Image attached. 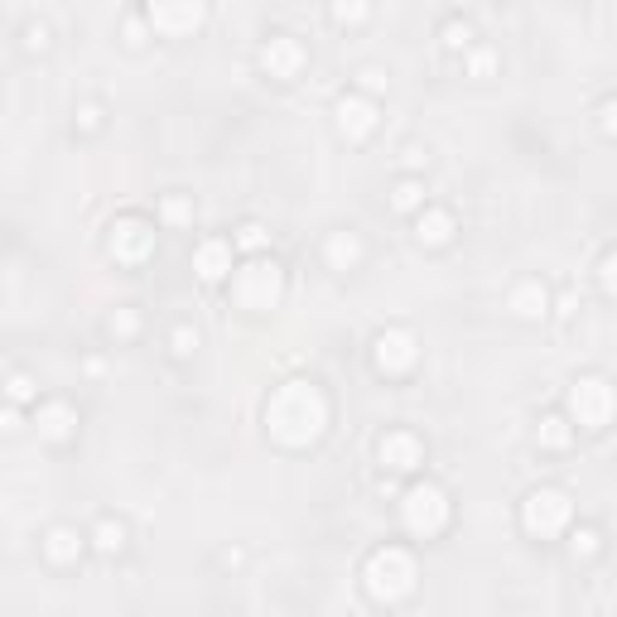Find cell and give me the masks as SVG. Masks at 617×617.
<instances>
[{"mask_svg": "<svg viewBox=\"0 0 617 617\" xmlns=\"http://www.w3.org/2000/svg\"><path fill=\"white\" fill-rule=\"evenodd\" d=\"M266 242H270V232L261 222H242V227H237V246H242V251H256V256H261Z\"/></svg>", "mask_w": 617, "mask_h": 617, "instance_id": "603a6c76", "label": "cell"}, {"mask_svg": "<svg viewBox=\"0 0 617 617\" xmlns=\"http://www.w3.org/2000/svg\"><path fill=\"white\" fill-rule=\"evenodd\" d=\"M78 121H82V131H97V126H102V107H92V102L78 107Z\"/></svg>", "mask_w": 617, "mask_h": 617, "instance_id": "836d02e7", "label": "cell"}, {"mask_svg": "<svg viewBox=\"0 0 617 617\" xmlns=\"http://www.w3.org/2000/svg\"><path fill=\"white\" fill-rule=\"evenodd\" d=\"M92 545H97L102 555H121V550H126V526L107 516V521H102V526L92 531Z\"/></svg>", "mask_w": 617, "mask_h": 617, "instance_id": "44dd1931", "label": "cell"}, {"mask_svg": "<svg viewBox=\"0 0 617 617\" xmlns=\"http://www.w3.org/2000/svg\"><path fill=\"white\" fill-rule=\"evenodd\" d=\"M492 68H497V54H492V49H473V54H468V73H478V78H487Z\"/></svg>", "mask_w": 617, "mask_h": 617, "instance_id": "4316f807", "label": "cell"}, {"mask_svg": "<svg viewBox=\"0 0 617 617\" xmlns=\"http://www.w3.org/2000/svg\"><path fill=\"white\" fill-rule=\"evenodd\" d=\"M25 44H29V49H49V25H29L25 29Z\"/></svg>", "mask_w": 617, "mask_h": 617, "instance_id": "d6a6232c", "label": "cell"}, {"mask_svg": "<svg viewBox=\"0 0 617 617\" xmlns=\"http://www.w3.org/2000/svg\"><path fill=\"white\" fill-rule=\"evenodd\" d=\"M107 333H111V338H121V343H126V338H135V333H140V314H135L131 304H121V309L107 319Z\"/></svg>", "mask_w": 617, "mask_h": 617, "instance_id": "7402d4cb", "label": "cell"}, {"mask_svg": "<svg viewBox=\"0 0 617 617\" xmlns=\"http://www.w3.org/2000/svg\"><path fill=\"white\" fill-rule=\"evenodd\" d=\"M357 78H362V97H367V92H381V87H386V73H381V68H362Z\"/></svg>", "mask_w": 617, "mask_h": 617, "instance_id": "f546056e", "label": "cell"}, {"mask_svg": "<svg viewBox=\"0 0 617 617\" xmlns=\"http://www.w3.org/2000/svg\"><path fill=\"white\" fill-rule=\"evenodd\" d=\"M444 44H449V49H468V44H473V25H468V20H449V25H444Z\"/></svg>", "mask_w": 617, "mask_h": 617, "instance_id": "d4e9b609", "label": "cell"}, {"mask_svg": "<svg viewBox=\"0 0 617 617\" xmlns=\"http://www.w3.org/2000/svg\"><path fill=\"white\" fill-rule=\"evenodd\" d=\"M34 425H39V434L44 439H54V444H68L73 434H78V410L68 401H49L34 410Z\"/></svg>", "mask_w": 617, "mask_h": 617, "instance_id": "4fadbf2b", "label": "cell"}, {"mask_svg": "<svg viewBox=\"0 0 617 617\" xmlns=\"http://www.w3.org/2000/svg\"><path fill=\"white\" fill-rule=\"evenodd\" d=\"M266 430L285 449H304L328 430V396L314 381H285L266 405Z\"/></svg>", "mask_w": 617, "mask_h": 617, "instance_id": "6da1fadb", "label": "cell"}, {"mask_svg": "<svg viewBox=\"0 0 617 617\" xmlns=\"http://www.w3.org/2000/svg\"><path fill=\"white\" fill-rule=\"evenodd\" d=\"M613 251H608V256H603V261H598V285H603V295H613Z\"/></svg>", "mask_w": 617, "mask_h": 617, "instance_id": "1f68e13d", "label": "cell"}, {"mask_svg": "<svg viewBox=\"0 0 617 617\" xmlns=\"http://www.w3.org/2000/svg\"><path fill=\"white\" fill-rule=\"evenodd\" d=\"M391 208H396V213L425 208V184H420V179H401V184L391 188Z\"/></svg>", "mask_w": 617, "mask_h": 617, "instance_id": "ffe728a7", "label": "cell"}, {"mask_svg": "<svg viewBox=\"0 0 617 617\" xmlns=\"http://www.w3.org/2000/svg\"><path fill=\"white\" fill-rule=\"evenodd\" d=\"M5 396L15 405H25V401H34V376H25V372H15L10 381H5Z\"/></svg>", "mask_w": 617, "mask_h": 617, "instance_id": "cb8c5ba5", "label": "cell"}, {"mask_svg": "<svg viewBox=\"0 0 617 617\" xmlns=\"http://www.w3.org/2000/svg\"><path fill=\"white\" fill-rule=\"evenodd\" d=\"M574 521V497L564 487H536L526 502H521V526L531 536H560L564 526Z\"/></svg>", "mask_w": 617, "mask_h": 617, "instance_id": "5b68a950", "label": "cell"}, {"mask_svg": "<svg viewBox=\"0 0 617 617\" xmlns=\"http://www.w3.org/2000/svg\"><path fill=\"white\" fill-rule=\"evenodd\" d=\"M333 116H338V135H343V140H367V135L376 131V102L372 97H362V92L338 97Z\"/></svg>", "mask_w": 617, "mask_h": 617, "instance_id": "30bf717a", "label": "cell"}, {"mask_svg": "<svg viewBox=\"0 0 617 617\" xmlns=\"http://www.w3.org/2000/svg\"><path fill=\"white\" fill-rule=\"evenodd\" d=\"M169 343H174V352H179V357H188V352L198 348V333H193V328H174V338H169Z\"/></svg>", "mask_w": 617, "mask_h": 617, "instance_id": "f1b7e54d", "label": "cell"}, {"mask_svg": "<svg viewBox=\"0 0 617 617\" xmlns=\"http://www.w3.org/2000/svg\"><path fill=\"white\" fill-rule=\"evenodd\" d=\"M160 213H164V222H188V217H193V203H188L184 193H169Z\"/></svg>", "mask_w": 617, "mask_h": 617, "instance_id": "484cf974", "label": "cell"}, {"mask_svg": "<svg viewBox=\"0 0 617 617\" xmlns=\"http://www.w3.org/2000/svg\"><path fill=\"white\" fill-rule=\"evenodd\" d=\"M372 362H376V372L405 376L415 362H420V343H415V333H410V328H381L376 343H372Z\"/></svg>", "mask_w": 617, "mask_h": 617, "instance_id": "52a82bcc", "label": "cell"}, {"mask_svg": "<svg viewBox=\"0 0 617 617\" xmlns=\"http://www.w3.org/2000/svg\"><path fill=\"white\" fill-rule=\"evenodd\" d=\"M323 261L333 270H352L362 261V237H357V232H333V237L323 242Z\"/></svg>", "mask_w": 617, "mask_h": 617, "instance_id": "e0dca14e", "label": "cell"}, {"mask_svg": "<svg viewBox=\"0 0 617 617\" xmlns=\"http://www.w3.org/2000/svg\"><path fill=\"white\" fill-rule=\"evenodd\" d=\"M415 579H420L415 555L401 550V545H381L372 560H367V569H362V584H367L372 603H401V598H410Z\"/></svg>", "mask_w": 617, "mask_h": 617, "instance_id": "7a4b0ae2", "label": "cell"}, {"mask_svg": "<svg viewBox=\"0 0 617 617\" xmlns=\"http://www.w3.org/2000/svg\"><path fill=\"white\" fill-rule=\"evenodd\" d=\"M598 126L613 135V102H603V107H598Z\"/></svg>", "mask_w": 617, "mask_h": 617, "instance_id": "d590c367", "label": "cell"}, {"mask_svg": "<svg viewBox=\"0 0 617 617\" xmlns=\"http://www.w3.org/2000/svg\"><path fill=\"white\" fill-rule=\"evenodd\" d=\"M333 20L338 25H357V20H367V5H333Z\"/></svg>", "mask_w": 617, "mask_h": 617, "instance_id": "83f0119b", "label": "cell"}, {"mask_svg": "<svg viewBox=\"0 0 617 617\" xmlns=\"http://www.w3.org/2000/svg\"><path fill=\"white\" fill-rule=\"evenodd\" d=\"M569 415H574V425H584V430H603V425L613 420V386H608L603 376H579V381L569 386Z\"/></svg>", "mask_w": 617, "mask_h": 617, "instance_id": "8992f818", "label": "cell"}, {"mask_svg": "<svg viewBox=\"0 0 617 617\" xmlns=\"http://www.w3.org/2000/svg\"><path fill=\"white\" fill-rule=\"evenodd\" d=\"M376 458H381V468H391V473H410V468L420 463V439H415V434H405V430L381 434Z\"/></svg>", "mask_w": 617, "mask_h": 617, "instance_id": "7c38bea8", "label": "cell"}, {"mask_svg": "<svg viewBox=\"0 0 617 617\" xmlns=\"http://www.w3.org/2000/svg\"><path fill=\"white\" fill-rule=\"evenodd\" d=\"M145 25L160 29V34H188V29L203 25V5L198 0H160L145 10Z\"/></svg>", "mask_w": 617, "mask_h": 617, "instance_id": "9c48e42d", "label": "cell"}, {"mask_svg": "<svg viewBox=\"0 0 617 617\" xmlns=\"http://www.w3.org/2000/svg\"><path fill=\"white\" fill-rule=\"evenodd\" d=\"M44 555L54 564H73L82 555V536L73 526H49V536H44Z\"/></svg>", "mask_w": 617, "mask_h": 617, "instance_id": "ac0fdd59", "label": "cell"}, {"mask_svg": "<svg viewBox=\"0 0 617 617\" xmlns=\"http://www.w3.org/2000/svg\"><path fill=\"white\" fill-rule=\"evenodd\" d=\"M121 34H126V44H145V20H126V25H121Z\"/></svg>", "mask_w": 617, "mask_h": 617, "instance_id": "e575fe53", "label": "cell"}, {"mask_svg": "<svg viewBox=\"0 0 617 617\" xmlns=\"http://www.w3.org/2000/svg\"><path fill=\"white\" fill-rule=\"evenodd\" d=\"M401 521L410 536H425V540L439 536V531L449 526V497H444V487L415 483L401 497Z\"/></svg>", "mask_w": 617, "mask_h": 617, "instance_id": "277c9868", "label": "cell"}, {"mask_svg": "<svg viewBox=\"0 0 617 617\" xmlns=\"http://www.w3.org/2000/svg\"><path fill=\"white\" fill-rule=\"evenodd\" d=\"M261 68L280 82L295 78L299 68H304V44H299L295 34H270L266 44H261Z\"/></svg>", "mask_w": 617, "mask_h": 617, "instance_id": "8fae6325", "label": "cell"}, {"mask_svg": "<svg viewBox=\"0 0 617 617\" xmlns=\"http://www.w3.org/2000/svg\"><path fill=\"white\" fill-rule=\"evenodd\" d=\"M107 251L121 266H140V261L155 251V227H150L145 217H116V222H111V237H107Z\"/></svg>", "mask_w": 617, "mask_h": 617, "instance_id": "ba28073f", "label": "cell"}, {"mask_svg": "<svg viewBox=\"0 0 617 617\" xmlns=\"http://www.w3.org/2000/svg\"><path fill=\"white\" fill-rule=\"evenodd\" d=\"M507 304H511V314H516V319H540V314L550 309V290H545L540 280H521V285L511 290Z\"/></svg>", "mask_w": 617, "mask_h": 617, "instance_id": "9a60e30c", "label": "cell"}, {"mask_svg": "<svg viewBox=\"0 0 617 617\" xmlns=\"http://www.w3.org/2000/svg\"><path fill=\"white\" fill-rule=\"evenodd\" d=\"M193 270H198L203 280H222V275H232V242H222V237L198 242V251H193Z\"/></svg>", "mask_w": 617, "mask_h": 617, "instance_id": "5bb4252c", "label": "cell"}, {"mask_svg": "<svg viewBox=\"0 0 617 617\" xmlns=\"http://www.w3.org/2000/svg\"><path fill=\"white\" fill-rule=\"evenodd\" d=\"M593 550H598V531H589V526H584V531L574 536V555H584V560H589Z\"/></svg>", "mask_w": 617, "mask_h": 617, "instance_id": "4dcf8cb0", "label": "cell"}, {"mask_svg": "<svg viewBox=\"0 0 617 617\" xmlns=\"http://www.w3.org/2000/svg\"><path fill=\"white\" fill-rule=\"evenodd\" d=\"M536 439L545 444V449H569V439H574V430H569V420L564 415H540V430Z\"/></svg>", "mask_w": 617, "mask_h": 617, "instance_id": "d6986e66", "label": "cell"}, {"mask_svg": "<svg viewBox=\"0 0 617 617\" xmlns=\"http://www.w3.org/2000/svg\"><path fill=\"white\" fill-rule=\"evenodd\" d=\"M280 295H285V270L275 266V261H266V256H251V261L237 270V280H232V299H237L242 309H251V314L275 309Z\"/></svg>", "mask_w": 617, "mask_h": 617, "instance_id": "3957f363", "label": "cell"}, {"mask_svg": "<svg viewBox=\"0 0 617 617\" xmlns=\"http://www.w3.org/2000/svg\"><path fill=\"white\" fill-rule=\"evenodd\" d=\"M415 237L425 246H444L454 237V213H444V208H420L415 217Z\"/></svg>", "mask_w": 617, "mask_h": 617, "instance_id": "2e32d148", "label": "cell"}]
</instances>
